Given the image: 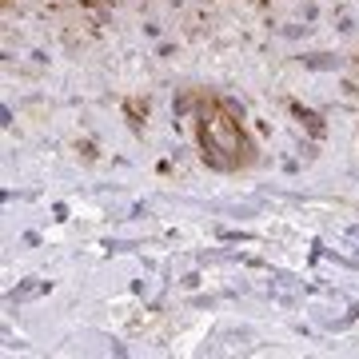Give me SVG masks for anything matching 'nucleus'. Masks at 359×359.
I'll return each instance as SVG.
<instances>
[{
	"instance_id": "f257e3e1",
	"label": "nucleus",
	"mask_w": 359,
	"mask_h": 359,
	"mask_svg": "<svg viewBox=\"0 0 359 359\" xmlns=\"http://www.w3.org/2000/svg\"><path fill=\"white\" fill-rule=\"evenodd\" d=\"M200 144H204V160L212 168H236L240 164V148H248L240 136V120L236 116L208 112L200 124ZM252 152V148H248Z\"/></svg>"
},
{
	"instance_id": "f03ea898",
	"label": "nucleus",
	"mask_w": 359,
	"mask_h": 359,
	"mask_svg": "<svg viewBox=\"0 0 359 359\" xmlns=\"http://www.w3.org/2000/svg\"><path fill=\"white\" fill-rule=\"evenodd\" d=\"M304 68H316V72H335V68L344 65L339 56H327V52H311V56H299Z\"/></svg>"
},
{
	"instance_id": "7ed1b4c3",
	"label": "nucleus",
	"mask_w": 359,
	"mask_h": 359,
	"mask_svg": "<svg viewBox=\"0 0 359 359\" xmlns=\"http://www.w3.org/2000/svg\"><path fill=\"white\" fill-rule=\"evenodd\" d=\"M292 112L299 116V120H304V124H308V128L316 132V136H323V124H320V116L311 112V108H304V104H292Z\"/></svg>"
},
{
	"instance_id": "20e7f679",
	"label": "nucleus",
	"mask_w": 359,
	"mask_h": 359,
	"mask_svg": "<svg viewBox=\"0 0 359 359\" xmlns=\"http://www.w3.org/2000/svg\"><path fill=\"white\" fill-rule=\"evenodd\" d=\"M36 292H44V283H36V280H25V283H20V287H16L13 295H8V299L16 304V299H28V295H36Z\"/></svg>"
},
{
	"instance_id": "39448f33",
	"label": "nucleus",
	"mask_w": 359,
	"mask_h": 359,
	"mask_svg": "<svg viewBox=\"0 0 359 359\" xmlns=\"http://www.w3.org/2000/svg\"><path fill=\"white\" fill-rule=\"evenodd\" d=\"M280 32H283V36H287V40H299V36H304V32H308V25H283Z\"/></svg>"
}]
</instances>
